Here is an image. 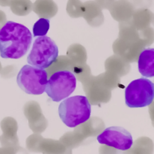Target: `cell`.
I'll return each instance as SVG.
<instances>
[{
  "mask_svg": "<svg viewBox=\"0 0 154 154\" xmlns=\"http://www.w3.org/2000/svg\"><path fill=\"white\" fill-rule=\"evenodd\" d=\"M32 41V34L27 27L7 21L0 29V56L3 58H20L27 53Z\"/></svg>",
  "mask_w": 154,
  "mask_h": 154,
  "instance_id": "1",
  "label": "cell"
},
{
  "mask_svg": "<svg viewBox=\"0 0 154 154\" xmlns=\"http://www.w3.org/2000/svg\"><path fill=\"white\" fill-rule=\"evenodd\" d=\"M58 114L67 126L75 128L90 119L91 105L84 96L69 97L59 105Z\"/></svg>",
  "mask_w": 154,
  "mask_h": 154,
  "instance_id": "2",
  "label": "cell"
},
{
  "mask_svg": "<svg viewBox=\"0 0 154 154\" xmlns=\"http://www.w3.org/2000/svg\"><path fill=\"white\" fill-rule=\"evenodd\" d=\"M58 55V49L55 42L48 36H38L32 43L27 62L31 66L46 69L57 60Z\"/></svg>",
  "mask_w": 154,
  "mask_h": 154,
  "instance_id": "3",
  "label": "cell"
},
{
  "mask_svg": "<svg viewBox=\"0 0 154 154\" xmlns=\"http://www.w3.org/2000/svg\"><path fill=\"white\" fill-rule=\"evenodd\" d=\"M154 84L149 79L140 78L131 82L125 91V103L130 108L149 106L153 100Z\"/></svg>",
  "mask_w": 154,
  "mask_h": 154,
  "instance_id": "4",
  "label": "cell"
},
{
  "mask_svg": "<svg viewBox=\"0 0 154 154\" xmlns=\"http://www.w3.org/2000/svg\"><path fill=\"white\" fill-rule=\"evenodd\" d=\"M48 74L44 69L31 65H25L19 70L16 82L26 93L38 95L42 94L48 81Z\"/></svg>",
  "mask_w": 154,
  "mask_h": 154,
  "instance_id": "5",
  "label": "cell"
},
{
  "mask_svg": "<svg viewBox=\"0 0 154 154\" xmlns=\"http://www.w3.org/2000/svg\"><path fill=\"white\" fill-rule=\"evenodd\" d=\"M76 86V79L74 74L68 70H61L51 76L45 91L53 101L57 102L69 96Z\"/></svg>",
  "mask_w": 154,
  "mask_h": 154,
  "instance_id": "6",
  "label": "cell"
},
{
  "mask_svg": "<svg viewBox=\"0 0 154 154\" xmlns=\"http://www.w3.org/2000/svg\"><path fill=\"white\" fill-rule=\"evenodd\" d=\"M97 140L101 144L112 147L122 151L128 150L133 144L131 133L123 127L117 126L105 129L97 135Z\"/></svg>",
  "mask_w": 154,
  "mask_h": 154,
  "instance_id": "7",
  "label": "cell"
},
{
  "mask_svg": "<svg viewBox=\"0 0 154 154\" xmlns=\"http://www.w3.org/2000/svg\"><path fill=\"white\" fill-rule=\"evenodd\" d=\"M138 68L141 75L146 78L154 76V49L147 48L143 50L138 58Z\"/></svg>",
  "mask_w": 154,
  "mask_h": 154,
  "instance_id": "8",
  "label": "cell"
},
{
  "mask_svg": "<svg viewBox=\"0 0 154 154\" xmlns=\"http://www.w3.org/2000/svg\"><path fill=\"white\" fill-rule=\"evenodd\" d=\"M49 20L45 18H40L34 25L32 31L33 36H44L46 34L49 28Z\"/></svg>",
  "mask_w": 154,
  "mask_h": 154,
  "instance_id": "9",
  "label": "cell"
}]
</instances>
